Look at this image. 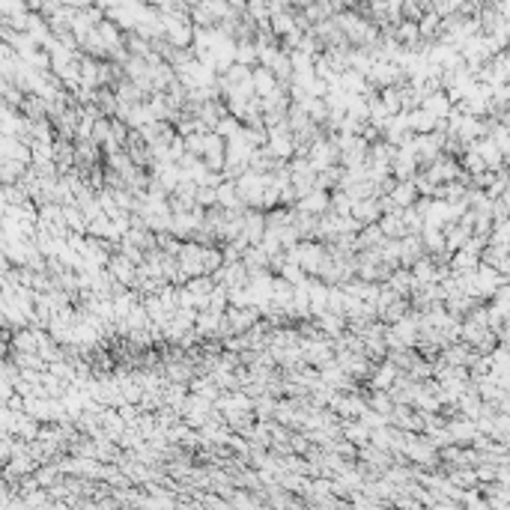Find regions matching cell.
Returning <instances> with one entry per match:
<instances>
[{
	"label": "cell",
	"mask_w": 510,
	"mask_h": 510,
	"mask_svg": "<svg viewBox=\"0 0 510 510\" xmlns=\"http://www.w3.org/2000/svg\"><path fill=\"white\" fill-rule=\"evenodd\" d=\"M352 215L362 221V227H367V224H376L379 218H382V206H379L376 197H364V200H355Z\"/></svg>",
	"instance_id": "3957f363"
},
{
	"label": "cell",
	"mask_w": 510,
	"mask_h": 510,
	"mask_svg": "<svg viewBox=\"0 0 510 510\" xmlns=\"http://www.w3.org/2000/svg\"><path fill=\"white\" fill-rule=\"evenodd\" d=\"M388 284H391L394 293H406L412 287V275L409 272H397V275H388Z\"/></svg>",
	"instance_id": "2e32d148"
},
{
	"label": "cell",
	"mask_w": 510,
	"mask_h": 510,
	"mask_svg": "<svg viewBox=\"0 0 510 510\" xmlns=\"http://www.w3.org/2000/svg\"><path fill=\"white\" fill-rule=\"evenodd\" d=\"M343 316H346V314H337V311H334V314H328V311L319 314V328H323L325 334H340V332L346 328Z\"/></svg>",
	"instance_id": "52a82bcc"
},
{
	"label": "cell",
	"mask_w": 510,
	"mask_h": 510,
	"mask_svg": "<svg viewBox=\"0 0 510 510\" xmlns=\"http://www.w3.org/2000/svg\"><path fill=\"white\" fill-rule=\"evenodd\" d=\"M108 269H111V275L117 278L119 284H126V287H135L137 284V263H135V260H128L123 251L111 254V263H108Z\"/></svg>",
	"instance_id": "6da1fadb"
},
{
	"label": "cell",
	"mask_w": 510,
	"mask_h": 510,
	"mask_svg": "<svg viewBox=\"0 0 510 510\" xmlns=\"http://www.w3.org/2000/svg\"><path fill=\"white\" fill-rule=\"evenodd\" d=\"M394 379H397V367L394 364H379L376 370H373V388H391L394 385Z\"/></svg>",
	"instance_id": "ba28073f"
},
{
	"label": "cell",
	"mask_w": 510,
	"mask_h": 510,
	"mask_svg": "<svg viewBox=\"0 0 510 510\" xmlns=\"http://www.w3.org/2000/svg\"><path fill=\"white\" fill-rule=\"evenodd\" d=\"M254 412L257 418H272V412H278V406L272 400H260V403H254Z\"/></svg>",
	"instance_id": "e0dca14e"
},
{
	"label": "cell",
	"mask_w": 510,
	"mask_h": 510,
	"mask_svg": "<svg viewBox=\"0 0 510 510\" xmlns=\"http://www.w3.org/2000/svg\"><path fill=\"white\" fill-rule=\"evenodd\" d=\"M343 427V439H349V442H355L358 448H364V445H370V427L367 424H355V421H346L340 424Z\"/></svg>",
	"instance_id": "5b68a950"
},
{
	"label": "cell",
	"mask_w": 510,
	"mask_h": 510,
	"mask_svg": "<svg viewBox=\"0 0 510 510\" xmlns=\"http://www.w3.org/2000/svg\"><path fill=\"white\" fill-rule=\"evenodd\" d=\"M236 63H245V66L260 63V51L254 39H236Z\"/></svg>",
	"instance_id": "8992f818"
},
{
	"label": "cell",
	"mask_w": 510,
	"mask_h": 510,
	"mask_svg": "<svg viewBox=\"0 0 510 510\" xmlns=\"http://www.w3.org/2000/svg\"><path fill=\"white\" fill-rule=\"evenodd\" d=\"M197 203L209 209V206H218V188L215 185H200L197 188Z\"/></svg>",
	"instance_id": "4fadbf2b"
},
{
	"label": "cell",
	"mask_w": 510,
	"mask_h": 510,
	"mask_svg": "<svg viewBox=\"0 0 510 510\" xmlns=\"http://www.w3.org/2000/svg\"><path fill=\"white\" fill-rule=\"evenodd\" d=\"M391 197L397 200V206H406V209H409V206L415 203V185H412V182H406V179H403L400 185H394V188H391Z\"/></svg>",
	"instance_id": "30bf717a"
},
{
	"label": "cell",
	"mask_w": 510,
	"mask_h": 510,
	"mask_svg": "<svg viewBox=\"0 0 510 510\" xmlns=\"http://www.w3.org/2000/svg\"><path fill=\"white\" fill-rule=\"evenodd\" d=\"M367 403H370V409H376V412H382V415H388V412L394 409V406H391V397H385V394H382V388H376V394L370 397Z\"/></svg>",
	"instance_id": "5bb4252c"
},
{
	"label": "cell",
	"mask_w": 510,
	"mask_h": 510,
	"mask_svg": "<svg viewBox=\"0 0 510 510\" xmlns=\"http://www.w3.org/2000/svg\"><path fill=\"white\" fill-rule=\"evenodd\" d=\"M298 209H302V212H311V215H319V212H325V209H332V197H328L323 188H314L311 194H305L298 200Z\"/></svg>",
	"instance_id": "277c9868"
},
{
	"label": "cell",
	"mask_w": 510,
	"mask_h": 510,
	"mask_svg": "<svg viewBox=\"0 0 510 510\" xmlns=\"http://www.w3.org/2000/svg\"><path fill=\"white\" fill-rule=\"evenodd\" d=\"M281 87V81H278V75L272 72L269 66H254V90H257V96L260 99H266V96H272L275 90Z\"/></svg>",
	"instance_id": "7a4b0ae2"
},
{
	"label": "cell",
	"mask_w": 510,
	"mask_h": 510,
	"mask_svg": "<svg viewBox=\"0 0 510 510\" xmlns=\"http://www.w3.org/2000/svg\"><path fill=\"white\" fill-rule=\"evenodd\" d=\"M93 141L102 144V146L111 141V119H105V117L96 119V126H93Z\"/></svg>",
	"instance_id": "7c38bea8"
},
{
	"label": "cell",
	"mask_w": 510,
	"mask_h": 510,
	"mask_svg": "<svg viewBox=\"0 0 510 510\" xmlns=\"http://www.w3.org/2000/svg\"><path fill=\"white\" fill-rule=\"evenodd\" d=\"M119 3H123V0H96V6L105 9V12H111V9H117Z\"/></svg>",
	"instance_id": "ac0fdd59"
},
{
	"label": "cell",
	"mask_w": 510,
	"mask_h": 510,
	"mask_svg": "<svg viewBox=\"0 0 510 510\" xmlns=\"http://www.w3.org/2000/svg\"><path fill=\"white\" fill-rule=\"evenodd\" d=\"M445 105H448V102H445V96H439V93H436V96H427V99H424V111H430L433 117H442V114L448 111Z\"/></svg>",
	"instance_id": "9a60e30c"
},
{
	"label": "cell",
	"mask_w": 510,
	"mask_h": 510,
	"mask_svg": "<svg viewBox=\"0 0 510 510\" xmlns=\"http://www.w3.org/2000/svg\"><path fill=\"white\" fill-rule=\"evenodd\" d=\"M418 36H421V27H418L415 22H403V24H400V30H397V39H400V42H406V45H415Z\"/></svg>",
	"instance_id": "8fae6325"
},
{
	"label": "cell",
	"mask_w": 510,
	"mask_h": 510,
	"mask_svg": "<svg viewBox=\"0 0 510 510\" xmlns=\"http://www.w3.org/2000/svg\"><path fill=\"white\" fill-rule=\"evenodd\" d=\"M406 119H409V128H412V132H430V128L436 126V117L430 111H415V114H409Z\"/></svg>",
	"instance_id": "9c48e42d"
}]
</instances>
